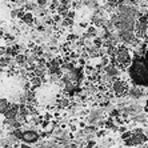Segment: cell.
Returning <instances> with one entry per match:
<instances>
[{
	"mask_svg": "<svg viewBox=\"0 0 148 148\" xmlns=\"http://www.w3.org/2000/svg\"><path fill=\"white\" fill-rule=\"evenodd\" d=\"M145 95V90L143 88V87H139V86H131L130 87V91H128L127 96L130 97V99H140V97H143Z\"/></svg>",
	"mask_w": 148,
	"mask_h": 148,
	"instance_id": "8",
	"label": "cell"
},
{
	"mask_svg": "<svg viewBox=\"0 0 148 148\" xmlns=\"http://www.w3.org/2000/svg\"><path fill=\"white\" fill-rule=\"evenodd\" d=\"M38 4L43 7V5H45V4H47V0H38Z\"/></svg>",
	"mask_w": 148,
	"mask_h": 148,
	"instance_id": "15",
	"label": "cell"
},
{
	"mask_svg": "<svg viewBox=\"0 0 148 148\" xmlns=\"http://www.w3.org/2000/svg\"><path fill=\"white\" fill-rule=\"evenodd\" d=\"M0 103H1V107H0V112H1V115H4L8 110H10V107L12 106V104H11L10 101H8V100L5 99V97H1Z\"/></svg>",
	"mask_w": 148,
	"mask_h": 148,
	"instance_id": "10",
	"label": "cell"
},
{
	"mask_svg": "<svg viewBox=\"0 0 148 148\" xmlns=\"http://www.w3.org/2000/svg\"><path fill=\"white\" fill-rule=\"evenodd\" d=\"M64 148H79V145L76 144L75 141H69V143H67L66 145H63Z\"/></svg>",
	"mask_w": 148,
	"mask_h": 148,
	"instance_id": "14",
	"label": "cell"
},
{
	"mask_svg": "<svg viewBox=\"0 0 148 148\" xmlns=\"http://www.w3.org/2000/svg\"><path fill=\"white\" fill-rule=\"evenodd\" d=\"M147 31H148V15H144V16L139 17L138 21H136L135 35H136V38H144Z\"/></svg>",
	"mask_w": 148,
	"mask_h": 148,
	"instance_id": "6",
	"label": "cell"
},
{
	"mask_svg": "<svg viewBox=\"0 0 148 148\" xmlns=\"http://www.w3.org/2000/svg\"><path fill=\"white\" fill-rule=\"evenodd\" d=\"M104 73L108 76H111L112 79H119V75H120V68L115 64V63H111L108 64L106 68H104Z\"/></svg>",
	"mask_w": 148,
	"mask_h": 148,
	"instance_id": "9",
	"label": "cell"
},
{
	"mask_svg": "<svg viewBox=\"0 0 148 148\" xmlns=\"http://www.w3.org/2000/svg\"><path fill=\"white\" fill-rule=\"evenodd\" d=\"M127 72L132 84L148 88V49H144L140 53H135L132 64Z\"/></svg>",
	"mask_w": 148,
	"mask_h": 148,
	"instance_id": "1",
	"label": "cell"
},
{
	"mask_svg": "<svg viewBox=\"0 0 148 148\" xmlns=\"http://www.w3.org/2000/svg\"><path fill=\"white\" fill-rule=\"evenodd\" d=\"M144 134L148 136V127H147V128H144Z\"/></svg>",
	"mask_w": 148,
	"mask_h": 148,
	"instance_id": "17",
	"label": "cell"
},
{
	"mask_svg": "<svg viewBox=\"0 0 148 148\" xmlns=\"http://www.w3.org/2000/svg\"><path fill=\"white\" fill-rule=\"evenodd\" d=\"M23 21H24V23H27V24H32V21H34L32 15L29 14V12H25V15L23 16Z\"/></svg>",
	"mask_w": 148,
	"mask_h": 148,
	"instance_id": "12",
	"label": "cell"
},
{
	"mask_svg": "<svg viewBox=\"0 0 148 148\" xmlns=\"http://www.w3.org/2000/svg\"><path fill=\"white\" fill-rule=\"evenodd\" d=\"M112 87V92L115 93V96L117 97H124L127 96L128 91H130V87L128 86V83L125 80H121V79H115V82L111 84Z\"/></svg>",
	"mask_w": 148,
	"mask_h": 148,
	"instance_id": "5",
	"label": "cell"
},
{
	"mask_svg": "<svg viewBox=\"0 0 148 148\" xmlns=\"http://www.w3.org/2000/svg\"><path fill=\"white\" fill-rule=\"evenodd\" d=\"M40 140V134L35 130H27L21 134V141L25 144H35Z\"/></svg>",
	"mask_w": 148,
	"mask_h": 148,
	"instance_id": "7",
	"label": "cell"
},
{
	"mask_svg": "<svg viewBox=\"0 0 148 148\" xmlns=\"http://www.w3.org/2000/svg\"><path fill=\"white\" fill-rule=\"evenodd\" d=\"M147 123H148V121H147Z\"/></svg>",
	"mask_w": 148,
	"mask_h": 148,
	"instance_id": "18",
	"label": "cell"
},
{
	"mask_svg": "<svg viewBox=\"0 0 148 148\" xmlns=\"http://www.w3.org/2000/svg\"><path fill=\"white\" fill-rule=\"evenodd\" d=\"M106 115H104L103 110H99V108H93L91 110L90 115L87 117L88 123L92 124V125H96V127H100V125H106Z\"/></svg>",
	"mask_w": 148,
	"mask_h": 148,
	"instance_id": "4",
	"label": "cell"
},
{
	"mask_svg": "<svg viewBox=\"0 0 148 148\" xmlns=\"http://www.w3.org/2000/svg\"><path fill=\"white\" fill-rule=\"evenodd\" d=\"M17 51H19V47H17V45H14V47H11V48L7 49V53L11 56H16V55H19Z\"/></svg>",
	"mask_w": 148,
	"mask_h": 148,
	"instance_id": "11",
	"label": "cell"
},
{
	"mask_svg": "<svg viewBox=\"0 0 148 148\" xmlns=\"http://www.w3.org/2000/svg\"><path fill=\"white\" fill-rule=\"evenodd\" d=\"M144 111H145V114H148V99H147V101H145V106H144Z\"/></svg>",
	"mask_w": 148,
	"mask_h": 148,
	"instance_id": "16",
	"label": "cell"
},
{
	"mask_svg": "<svg viewBox=\"0 0 148 148\" xmlns=\"http://www.w3.org/2000/svg\"><path fill=\"white\" fill-rule=\"evenodd\" d=\"M111 63H115L120 69H128L130 66L132 64V58L131 53L128 51L125 45H117V52L114 60H111Z\"/></svg>",
	"mask_w": 148,
	"mask_h": 148,
	"instance_id": "2",
	"label": "cell"
},
{
	"mask_svg": "<svg viewBox=\"0 0 148 148\" xmlns=\"http://www.w3.org/2000/svg\"><path fill=\"white\" fill-rule=\"evenodd\" d=\"M148 141V136L144 134V128H135L132 131L131 136L124 140V144L127 147H138V145H143Z\"/></svg>",
	"mask_w": 148,
	"mask_h": 148,
	"instance_id": "3",
	"label": "cell"
},
{
	"mask_svg": "<svg viewBox=\"0 0 148 148\" xmlns=\"http://www.w3.org/2000/svg\"><path fill=\"white\" fill-rule=\"evenodd\" d=\"M58 106H59V108H66V107H68V106H69V100H67V99L59 100V101H58Z\"/></svg>",
	"mask_w": 148,
	"mask_h": 148,
	"instance_id": "13",
	"label": "cell"
}]
</instances>
